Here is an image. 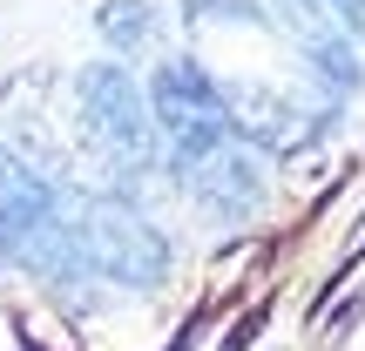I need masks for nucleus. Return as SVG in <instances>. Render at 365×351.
<instances>
[{"instance_id":"nucleus-1","label":"nucleus","mask_w":365,"mask_h":351,"mask_svg":"<svg viewBox=\"0 0 365 351\" xmlns=\"http://www.w3.org/2000/svg\"><path fill=\"white\" fill-rule=\"evenodd\" d=\"M21 271L54 290H156L170 277V243L129 196L61 182L54 223Z\"/></svg>"},{"instance_id":"nucleus-2","label":"nucleus","mask_w":365,"mask_h":351,"mask_svg":"<svg viewBox=\"0 0 365 351\" xmlns=\"http://www.w3.org/2000/svg\"><path fill=\"white\" fill-rule=\"evenodd\" d=\"M68 102H75V129L88 142V156L115 176V196L135 203L149 182H170V169H163V135L149 122V95L122 61H88L68 81Z\"/></svg>"},{"instance_id":"nucleus-3","label":"nucleus","mask_w":365,"mask_h":351,"mask_svg":"<svg viewBox=\"0 0 365 351\" xmlns=\"http://www.w3.org/2000/svg\"><path fill=\"white\" fill-rule=\"evenodd\" d=\"M163 169L210 223L237 230V223L257 216L264 203V156L237 142L230 122H203V129H182L163 142Z\"/></svg>"},{"instance_id":"nucleus-4","label":"nucleus","mask_w":365,"mask_h":351,"mask_svg":"<svg viewBox=\"0 0 365 351\" xmlns=\"http://www.w3.org/2000/svg\"><path fill=\"white\" fill-rule=\"evenodd\" d=\"M271 27L291 41V48H298V61L318 75V88L331 95V108H339L345 95L365 81V68H359V41L325 14V0H271Z\"/></svg>"},{"instance_id":"nucleus-5","label":"nucleus","mask_w":365,"mask_h":351,"mask_svg":"<svg viewBox=\"0 0 365 351\" xmlns=\"http://www.w3.org/2000/svg\"><path fill=\"white\" fill-rule=\"evenodd\" d=\"M54 189H61V182H48L34 162H21L7 142H0V257L7 263H27V250L48 236Z\"/></svg>"},{"instance_id":"nucleus-6","label":"nucleus","mask_w":365,"mask_h":351,"mask_svg":"<svg viewBox=\"0 0 365 351\" xmlns=\"http://www.w3.org/2000/svg\"><path fill=\"white\" fill-rule=\"evenodd\" d=\"M95 27H102V41L122 54L149 48V34H156V0H102V14H95Z\"/></svg>"},{"instance_id":"nucleus-7","label":"nucleus","mask_w":365,"mask_h":351,"mask_svg":"<svg viewBox=\"0 0 365 351\" xmlns=\"http://www.w3.org/2000/svg\"><path fill=\"white\" fill-rule=\"evenodd\" d=\"M325 14H331V21H339L352 41L365 34V0H325Z\"/></svg>"}]
</instances>
